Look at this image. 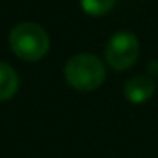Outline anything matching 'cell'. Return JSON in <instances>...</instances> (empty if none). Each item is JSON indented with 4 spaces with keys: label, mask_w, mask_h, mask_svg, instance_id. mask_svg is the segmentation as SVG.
Instances as JSON below:
<instances>
[{
    "label": "cell",
    "mask_w": 158,
    "mask_h": 158,
    "mask_svg": "<svg viewBox=\"0 0 158 158\" xmlns=\"http://www.w3.org/2000/svg\"><path fill=\"white\" fill-rule=\"evenodd\" d=\"M65 80L78 92L97 90L106 80V66L102 60L92 53H78L65 65Z\"/></svg>",
    "instance_id": "cell-2"
},
{
    "label": "cell",
    "mask_w": 158,
    "mask_h": 158,
    "mask_svg": "<svg viewBox=\"0 0 158 158\" xmlns=\"http://www.w3.org/2000/svg\"><path fill=\"white\" fill-rule=\"evenodd\" d=\"M155 94V82L151 77L136 75L124 85V97L133 104H144Z\"/></svg>",
    "instance_id": "cell-4"
},
{
    "label": "cell",
    "mask_w": 158,
    "mask_h": 158,
    "mask_svg": "<svg viewBox=\"0 0 158 158\" xmlns=\"http://www.w3.org/2000/svg\"><path fill=\"white\" fill-rule=\"evenodd\" d=\"M9 46L17 58L24 61H39L49 51V36L36 22H19L9 34Z\"/></svg>",
    "instance_id": "cell-1"
},
{
    "label": "cell",
    "mask_w": 158,
    "mask_h": 158,
    "mask_svg": "<svg viewBox=\"0 0 158 158\" xmlns=\"http://www.w3.org/2000/svg\"><path fill=\"white\" fill-rule=\"evenodd\" d=\"M19 90V75L9 63L0 61V102L12 99Z\"/></svg>",
    "instance_id": "cell-5"
},
{
    "label": "cell",
    "mask_w": 158,
    "mask_h": 158,
    "mask_svg": "<svg viewBox=\"0 0 158 158\" xmlns=\"http://www.w3.org/2000/svg\"><path fill=\"white\" fill-rule=\"evenodd\" d=\"M116 5V0H80V7L92 17H102L109 14Z\"/></svg>",
    "instance_id": "cell-6"
},
{
    "label": "cell",
    "mask_w": 158,
    "mask_h": 158,
    "mask_svg": "<svg viewBox=\"0 0 158 158\" xmlns=\"http://www.w3.org/2000/svg\"><path fill=\"white\" fill-rule=\"evenodd\" d=\"M104 56L110 68L117 72L131 68L139 56V41L129 31H119L112 34L104 48Z\"/></svg>",
    "instance_id": "cell-3"
}]
</instances>
